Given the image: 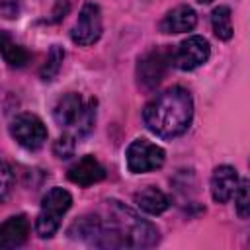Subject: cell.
<instances>
[{
  "instance_id": "1",
  "label": "cell",
  "mask_w": 250,
  "mask_h": 250,
  "mask_svg": "<svg viewBox=\"0 0 250 250\" xmlns=\"http://www.w3.org/2000/svg\"><path fill=\"white\" fill-rule=\"evenodd\" d=\"M158 229L119 201H107V215H100V230L92 240L98 248H148L158 242Z\"/></svg>"
},
{
  "instance_id": "2",
  "label": "cell",
  "mask_w": 250,
  "mask_h": 250,
  "mask_svg": "<svg viewBox=\"0 0 250 250\" xmlns=\"http://www.w3.org/2000/svg\"><path fill=\"white\" fill-rule=\"evenodd\" d=\"M193 117V100L191 94L182 88L174 86L152 98L145 109L143 119L148 131L162 139H174L188 131Z\"/></svg>"
},
{
  "instance_id": "3",
  "label": "cell",
  "mask_w": 250,
  "mask_h": 250,
  "mask_svg": "<svg viewBox=\"0 0 250 250\" xmlns=\"http://www.w3.org/2000/svg\"><path fill=\"white\" fill-rule=\"evenodd\" d=\"M72 205V195L62 189V188H51L43 199H41V209L35 221V230L41 238H51L62 221V215L70 209Z\"/></svg>"
},
{
  "instance_id": "4",
  "label": "cell",
  "mask_w": 250,
  "mask_h": 250,
  "mask_svg": "<svg viewBox=\"0 0 250 250\" xmlns=\"http://www.w3.org/2000/svg\"><path fill=\"white\" fill-rule=\"evenodd\" d=\"M172 64H174V51L172 49L160 47V49L148 51L143 59H139V64H137L139 82L146 90L156 88L164 80V76Z\"/></svg>"
},
{
  "instance_id": "5",
  "label": "cell",
  "mask_w": 250,
  "mask_h": 250,
  "mask_svg": "<svg viewBox=\"0 0 250 250\" xmlns=\"http://www.w3.org/2000/svg\"><path fill=\"white\" fill-rule=\"evenodd\" d=\"M164 150L146 141V139H135L125 152V160H127V168L133 174H145V172H152L156 168H160L164 164Z\"/></svg>"
},
{
  "instance_id": "6",
  "label": "cell",
  "mask_w": 250,
  "mask_h": 250,
  "mask_svg": "<svg viewBox=\"0 0 250 250\" xmlns=\"http://www.w3.org/2000/svg\"><path fill=\"white\" fill-rule=\"evenodd\" d=\"M10 133L16 143L27 150H37L47 141V127L33 113H20L10 123Z\"/></svg>"
},
{
  "instance_id": "7",
  "label": "cell",
  "mask_w": 250,
  "mask_h": 250,
  "mask_svg": "<svg viewBox=\"0 0 250 250\" xmlns=\"http://www.w3.org/2000/svg\"><path fill=\"white\" fill-rule=\"evenodd\" d=\"M102 12L94 2H86L76 23L70 29V39L80 47H90L102 37Z\"/></svg>"
},
{
  "instance_id": "8",
  "label": "cell",
  "mask_w": 250,
  "mask_h": 250,
  "mask_svg": "<svg viewBox=\"0 0 250 250\" xmlns=\"http://www.w3.org/2000/svg\"><path fill=\"white\" fill-rule=\"evenodd\" d=\"M209 55H211L209 41L201 35H191L184 39L174 51V64L180 70H195L197 66L209 61Z\"/></svg>"
},
{
  "instance_id": "9",
  "label": "cell",
  "mask_w": 250,
  "mask_h": 250,
  "mask_svg": "<svg viewBox=\"0 0 250 250\" xmlns=\"http://www.w3.org/2000/svg\"><path fill=\"white\" fill-rule=\"evenodd\" d=\"M84 102L80 98V94L76 92H68L64 96L59 98V102L53 107V117L61 127H78L82 115H84Z\"/></svg>"
},
{
  "instance_id": "10",
  "label": "cell",
  "mask_w": 250,
  "mask_h": 250,
  "mask_svg": "<svg viewBox=\"0 0 250 250\" xmlns=\"http://www.w3.org/2000/svg\"><path fill=\"white\" fill-rule=\"evenodd\" d=\"M105 178V170L104 166L92 156L86 154L80 160H76L70 168H68V180L80 188H88L92 184H98Z\"/></svg>"
},
{
  "instance_id": "11",
  "label": "cell",
  "mask_w": 250,
  "mask_h": 250,
  "mask_svg": "<svg viewBox=\"0 0 250 250\" xmlns=\"http://www.w3.org/2000/svg\"><path fill=\"white\" fill-rule=\"evenodd\" d=\"M238 188V174L232 166H217L211 174V197L217 203H227Z\"/></svg>"
},
{
  "instance_id": "12",
  "label": "cell",
  "mask_w": 250,
  "mask_h": 250,
  "mask_svg": "<svg viewBox=\"0 0 250 250\" xmlns=\"http://www.w3.org/2000/svg\"><path fill=\"white\" fill-rule=\"evenodd\" d=\"M29 236V221L25 215H14L0 225V250L18 248Z\"/></svg>"
},
{
  "instance_id": "13",
  "label": "cell",
  "mask_w": 250,
  "mask_h": 250,
  "mask_svg": "<svg viewBox=\"0 0 250 250\" xmlns=\"http://www.w3.org/2000/svg\"><path fill=\"white\" fill-rule=\"evenodd\" d=\"M195 25H197L195 10L189 6H178L162 18L160 31L162 33H186V31H191Z\"/></svg>"
},
{
  "instance_id": "14",
  "label": "cell",
  "mask_w": 250,
  "mask_h": 250,
  "mask_svg": "<svg viewBox=\"0 0 250 250\" xmlns=\"http://www.w3.org/2000/svg\"><path fill=\"white\" fill-rule=\"evenodd\" d=\"M135 203L141 211H145L148 215H160L168 209L170 199L162 189H158L154 186H148V188L141 189L139 193H135Z\"/></svg>"
},
{
  "instance_id": "15",
  "label": "cell",
  "mask_w": 250,
  "mask_h": 250,
  "mask_svg": "<svg viewBox=\"0 0 250 250\" xmlns=\"http://www.w3.org/2000/svg\"><path fill=\"white\" fill-rule=\"evenodd\" d=\"M0 55L10 66L16 68L25 66L29 61V53L20 43H16L8 31H0Z\"/></svg>"
},
{
  "instance_id": "16",
  "label": "cell",
  "mask_w": 250,
  "mask_h": 250,
  "mask_svg": "<svg viewBox=\"0 0 250 250\" xmlns=\"http://www.w3.org/2000/svg\"><path fill=\"white\" fill-rule=\"evenodd\" d=\"M211 27H213V33L219 39L229 41L232 37V16H230V8L217 6L211 12Z\"/></svg>"
},
{
  "instance_id": "17",
  "label": "cell",
  "mask_w": 250,
  "mask_h": 250,
  "mask_svg": "<svg viewBox=\"0 0 250 250\" xmlns=\"http://www.w3.org/2000/svg\"><path fill=\"white\" fill-rule=\"evenodd\" d=\"M62 61H64V51H62V47L53 45L51 51H49V55H47L45 64L41 66V72H39L41 78H43L45 82L53 80V78L59 74V70H61V66H62Z\"/></svg>"
},
{
  "instance_id": "18",
  "label": "cell",
  "mask_w": 250,
  "mask_h": 250,
  "mask_svg": "<svg viewBox=\"0 0 250 250\" xmlns=\"http://www.w3.org/2000/svg\"><path fill=\"white\" fill-rule=\"evenodd\" d=\"M248 188H250V182L242 180V182H238V188L232 195L234 205H236V213L240 219H248V215H250V191H248Z\"/></svg>"
},
{
  "instance_id": "19",
  "label": "cell",
  "mask_w": 250,
  "mask_h": 250,
  "mask_svg": "<svg viewBox=\"0 0 250 250\" xmlns=\"http://www.w3.org/2000/svg\"><path fill=\"white\" fill-rule=\"evenodd\" d=\"M14 186V172L8 166V162L0 160V203L8 197V193L12 191Z\"/></svg>"
},
{
  "instance_id": "20",
  "label": "cell",
  "mask_w": 250,
  "mask_h": 250,
  "mask_svg": "<svg viewBox=\"0 0 250 250\" xmlns=\"http://www.w3.org/2000/svg\"><path fill=\"white\" fill-rule=\"evenodd\" d=\"M94 121H96V102H94V100H90V102H88V105H86V109H84V115H82V119H80L78 127H76L78 135H80V137L88 135V133L92 131V127H94Z\"/></svg>"
},
{
  "instance_id": "21",
  "label": "cell",
  "mask_w": 250,
  "mask_h": 250,
  "mask_svg": "<svg viewBox=\"0 0 250 250\" xmlns=\"http://www.w3.org/2000/svg\"><path fill=\"white\" fill-rule=\"evenodd\" d=\"M53 152H55L57 158H68V156H72V152H74V139L70 135H62L55 143Z\"/></svg>"
},
{
  "instance_id": "22",
  "label": "cell",
  "mask_w": 250,
  "mask_h": 250,
  "mask_svg": "<svg viewBox=\"0 0 250 250\" xmlns=\"http://www.w3.org/2000/svg\"><path fill=\"white\" fill-rule=\"evenodd\" d=\"M199 4H209V2H213V0H197Z\"/></svg>"
}]
</instances>
